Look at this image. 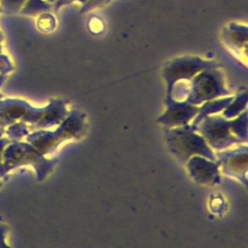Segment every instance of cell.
Here are the masks:
<instances>
[{
    "instance_id": "7a4b0ae2",
    "label": "cell",
    "mask_w": 248,
    "mask_h": 248,
    "mask_svg": "<svg viewBox=\"0 0 248 248\" xmlns=\"http://www.w3.org/2000/svg\"><path fill=\"white\" fill-rule=\"evenodd\" d=\"M227 93L228 91L224 88L222 75L215 68H210L203 70L199 76L193 78L192 89L187 102L192 105L200 104Z\"/></svg>"
},
{
    "instance_id": "3957f363",
    "label": "cell",
    "mask_w": 248,
    "mask_h": 248,
    "mask_svg": "<svg viewBox=\"0 0 248 248\" xmlns=\"http://www.w3.org/2000/svg\"><path fill=\"white\" fill-rule=\"evenodd\" d=\"M201 136L209 146L215 149H224L242 140L232 134L230 122L222 117H207L201 122L198 128Z\"/></svg>"
},
{
    "instance_id": "277c9868",
    "label": "cell",
    "mask_w": 248,
    "mask_h": 248,
    "mask_svg": "<svg viewBox=\"0 0 248 248\" xmlns=\"http://www.w3.org/2000/svg\"><path fill=\"white\" fill-rule=\"evenodd\" d=\"M216 64L202 61L198 58H184L173 61L164 69V77L168 82L169 93L177 79H190L199 72L215 68Z\"/></svg>"
},
{
    "instance_id": "52a82bcc",
    "label": "cell",
    "mask_w": 248,
    "mask_h": 248,
    "mask_svg": "<svg viewBox=\"0 0 248 248\" xmlns=\"http://www.w3.org/2000/svg\"><path fill=\"white\" fill-rule=\"evenodd\" d=\"M220 156V162L223 165L225 170L234 176H242L247 170V153L241 151H232Z\"/></svg>"
},
{
    "instance_id": "5b68a950",
    "label": "cell",
    "mask_w": 248,
    "mask_h": 248,
    "mask_svg": "<svg viewBox=\"0 0 248 248\" xmlns=\"http://www.w3.org/2000/svg\"><path fill=\"white\" fill-rule=\"evenodd\" d=\"M191 177L202 184H212L219 178V167L215 162L207 161L205 157L194 155L187 160L186 165Z\"/></svg>"
},
{
    "instance_id": "6da1fadb",
    "label": "cell",
    "mask_w": 248,
    "mask_h": 248,
    "mask_svg": "<svg viewBox=\"0 0 248 248\" xmlns=\"http://www.w3.org/2000/svg\"><path fill=\"white\" fill-rule=\"evenodd\" d=\"M194 129L196 127L192 125L170 130L166 137L170 152L183 163L194 155L215 160V156L207 142L202 136L195 134Z\"/></svg>"
},
{
    "instance_id": "8992f818",
    "label": "cell",
    "mask_w": 248,
    "mask_h": 248,
    "mask_svg": "<svg viewBox=\"0 0 248 248\" xmlns=\"http://www.w3.org/2000/svg\"><path fill=\"white\" fill-rule=\"evenodd\" d=\"M167 101H169L168 109L158 120L166 125H186L199 112V108L188 102L179 103L172 100L170 96H169Z\"/></svg>"
}]
</instances>
